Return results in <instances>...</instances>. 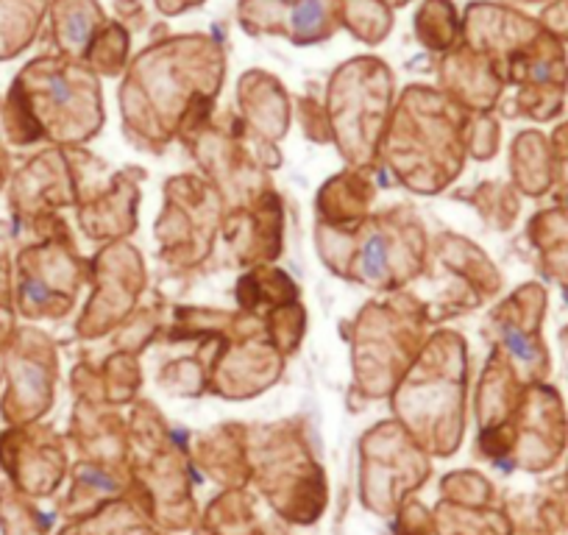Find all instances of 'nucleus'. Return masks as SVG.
I'll return each mask as SVG.
<instances>
[{
	"label": "nucleus",
	"mask_w": 568,
	"mask_h": 535,
	"mask_svg": "<svg viewBox=\"0 0 568 535\" xmlns=\"http://www.w3.org/2000/svg\"><path fill=\"white\" fill-rule=\"evenodd\" d=\"M64 195H68L64 193V162L53 151L34 157L12 179V190H9L12 210L20 221H34L48 206L59 204Z\"/></svg>",
	"instance_id": "nucleus-3"
},
{
	"label": "nucleus",
	"mask_w": 568,
	"mask_h": 535,
	"mask_svg": "<svg viewBox=\"0 0 568 535\" xmlns=\"http://www.w3.org/2000/svg\"><path fill=\"white\" fill-rule=\"evenodd\" d=\"M7 179H9V154H7V149L0 145V190H3Z\"/></svg>",
	"instance_id": "nucleus-6"
},
{
	"label": "nucleus",
	"mask_w": 568,
	"mask_h": 535,
	"mask_svg": "<svg viewBox=\"0 0 568 535\" xmlns=\"http://www.w3.org/2000/svg\"><path fill=\"white\" fill-rule=\"evenodd\" d=\"M75 287V268L57 243L29 245L18 256L14 304L29 319H45L68 310Z\"/></svg>",
	"instance_id": "nucleus-2"
},
{
	"label": "nucleus",
	"mask_w": 568,
	"mask_h": 535,
	"mask_svg": "<svg viewBox=\"0 0 568 535\" xmlns=\"http://www.w3.org/2000/svg\"><path fill=\"white\" fill-rule=\"evenodd\" d=\"M14 285H12V256H9V243L0 238V354L7 352L9 341L14 337Z\"/></svg>",
	"instance_id": "nucleus-5"
},
{
	"label": "nucleus",
	"mask_w": 568,
	"mask_h": 535,
	"mask_svg": "<svg viewBox=\"0 0 568 535\" xmlns=\"http://www.w3.org/2000/svg\"><path fill=\"white\" fill-rule=\"evenodd\" d=\"M0 357L7 374V393L0 407L7 422L26 424L45 413L57 376L51 341L37 330H18Z\"/></svg>",
	"instance_id": "nucleus-1"
},
{
	"label": "nucleus",
	"mask_w": 568,
	"mask_h": 535,
	"mask_svg": "<svg viewBox=\"0 0 568 535\" xmlns=\"http://www.w3.org/2000/svg\"><path fill=\"white\" fill-rule=\"evenodd\" d=\"M42 0H0V59H12L34 40Z\"/></svg>",
	"instance_id": "nucleus-4"
}]
</instances>
